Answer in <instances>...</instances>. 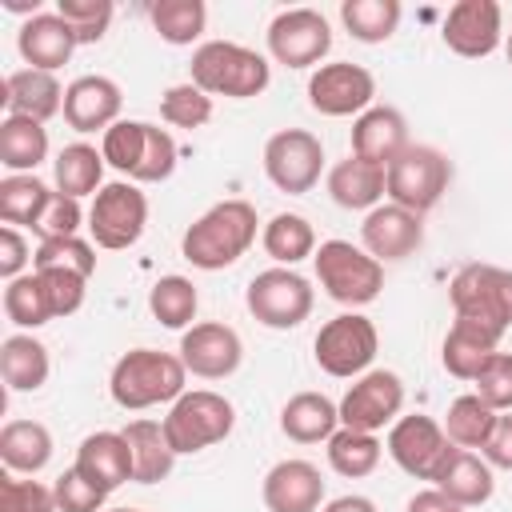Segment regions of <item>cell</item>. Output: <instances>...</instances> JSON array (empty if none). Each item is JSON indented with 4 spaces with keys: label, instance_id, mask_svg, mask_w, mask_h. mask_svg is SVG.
Returning <instances> with one entry per match:
<instances>
[{
    "label": "cell",
    "instance_id": "obj_1",
    "mask_svg": "<svg viewBox=\"0 0 512 512\" xmlns=\"http://www.w3.org/2000/svg\"><path fill=\"white\" fill-rule=\"evenodd\" d=\"M256 208L248 200H220L204 216H196L180 240V252L200 272L232 268L256 244Z\"/></svg>",
    "mask_w": 512,
    "mask_h": 512
},
{
    "label": "cell",
    "instance_id": "obj_2",
    "mask_svg": "<svg viewBox=\"0 0 512 512\" xmlns=\"http://www.w3.org/2000/svg\"><path fill=\"white\" fill-rule=\"evenodd\" d=\"M188 368L180 356L160 352V348H132L112 364L108 392L120 408L140 412L152 404H176L188 388Z\"/></svg>",
    "mask_w": 512,
    "mask_h": 512
},
{
    "label": "cell",
    "instance_id": "obj_3",
    "mask_svg": "<svg viewBox=\"0 0 512 512\" xmlns=\"http://www.w3.org/2000/svg\"><path fill=\"white\" fill-rule=\"evenodd\" d=\"M192 84L208 96H232V100H248L260 96L272 80V64L256 52L244 48L236 40H204L192 52Z\"/></svg>",
    "mask_w": 512,
    "mask_h": 512
},
{
    "label": "cell",
    "instance_id": "obj_4",
    "mask_svg": "<svg viewBox=\"0 0 512 512\" xmlns=\"http://www.w3.org/2000/svg\"><path fill=\"white\" fill-rule=\"evenodd\" d=\"M316 264V280L320 288L348 308L372 304L384 288V264L376 256H368L364 248H356L352 240H324L312 256Z\"/></svg>",
    "mask_w": 512,
    "mask_h": 512
},
{
    "label": "cell",
    "instance_id": "obj_5",
    "mask_svg": "<svg viewBox=\"0 0 512 512\" xmlns=\"http://www.w3.org/2000/svg\"><path fill=\"white\" fill-rule=\"evenodd\" d=\"M160 424H164V436H168L172 452L192 456V452H204V448L220 444L232 432L236 408H232V400H224L212 388H192L168 408V416Z\"/></svg>",
    "mask_w": 512,
    "mask_h": 512
},
{
    "label": "cell",
    "instance_id": "obj_6",
    "mask_svg": "<svg viewBox=\"0 0 512 512\" xmlns=\"http://www.w3.org/2000/svg\"><path fill=\"white\" fill-rule=\"evenodd\" d=\"M448 300L456 320H476L500 336L512 328V272L500 264H464L448 284Z\"/></svg>",
    "mask_w": 512,
    "mask_h": 512
},
{
    "label": "cell",
    "instance_id": "obj_7",
    "mask_svg": "<svg viewBox=\"0 0 512 512\" xmlns=\"http://www.w3.org/2000/svg\"><path fill=\"white\" fill-rule=\"evenodd\" d=\"M452 184V160L432 144H408L388 164V200L424 216L440 204V196Z\"/></svg>",
    "mask_w": 512,
    "mask_h": 512
},
{
    "label": "cell",
    "instance_id": "obj_8",
    "mask_svg": "<svg viewBox=\"0 0 512 512\" xmlns=\"http://www.w3.org/2000/svg\"><path fill=\"white\" fill-rule=\"evenodd\" d=\"M244 304L264 328L288 332V328H300L312 316L316 292H312L308 276H300L296 268L276 264V268H264V272L252 276V284L244 292Z\"/></svg>",
    "mask_w": 512,
    "mask_h": 512
},
{
    "label": "cell",
    "instance_id": "obj_9",
    "mask_svg": "<svg viewBox=\"0 0 512 512\" xmlns=\"http://www.w3.org/2000/svg\"><path fill=\"white\" fill-rule=\"evenodd\" d=\"M312 348H316V364H320L328 376L352 380V376H364L368 364L376 360L380 332H376V324H372L368 316H360V312H340V316H332V320L316 332Z\"/></svg>",
    "mask_w": 512,
    "mask_h": 512
},
{
    "label": "cell",
    "instance_id": "obj_10",
    "mask_svg": "<svg viewBox=\"0 0 512 512\" xmlns=\"http://www.w3.org/2000/svg\"><path fill=\"white\" fill-rule=\"evenodd\" d=\"M144 224H148V196L132 180H112L92 196L88 232L100 248L108 252L132 248L144 236Z\"/></svg>",
    "mask_w": 512,
    "mask_h": 512
},
{
    "label": "cell",
    "instance_id": "obj_11",
    "mask_svg": "<svg viewBox=\"0 0 512 512\" xmlns=\"http://www.w3.org/2000/svg\"><path fill=\"white\" fill-rule=\"evenodd\" d=\"M324 172V144L320 136H312L308 128H280L268 136L264 144V176L288 192V196H304L320 184Z\"/></svg>",
    "mask_w": 512,
    "mask_h": 512
},
{
    "label": "cell",
    "instance_id": "obj_12",
    "mask_svg": "<svg viewBox=\"0 0 512 512\" xmlns=\"http://www.w3.org/2000/svg\"><path fill=\"white\" fill-rule=\"evenodd\" d=\"M332 48V28L316 8H284L268 24V56L284 68H320Z\"/></svg>",
    "mask_w": 512,
    "mask_h": 512
},
{
    "label": "cell",
    "instance_id": "obj_13",
    "mask_svg": "<svg viewBox=\"0 0 512 512\" xmlns=\"http://www.w3.org/2000/svg\"><path fill=\"white\" fill-rule=\"evenodd\" d=\"M452 440L444 432V424H436L432 416L424 412H412V416H400L392 428H388V456L412 476V480H436L444 460L452 456Z\"/></svg>",
    "mask_w": 512,
    "mask_h": 512
},
{
    "label": "cell",
    "instance_id": "obj_14",
    "mask_svg": "<svg viewBox=\"0 0 512 512\" xmlns=\"http://www.w3.org/2000/svg\"><path fill=\"white\" fill-rule=\"evenodd\" d=\"M404 408V380L388 368H368L352 380V388L340 400V428L356 432H380L384 424H396Z\"/></svg>",
    "mask_w": 512,
    "mask_h": 512
},
{
    "label": "cell",
    "instance_id": "obj_15",
    "mask_svg": "<svg viewBox=\"0 0 512 512\" xmlns=\"http://www.w3.org/2000/svg\"><path fill=\"white\" fill-rule=\"evenodd\" d=\"M376 100V76L364 64L332 60L308 76V104L320 116H360Z\"/></svg>",
    "mask_w": 512,
    "mask_h": 512
},
{
    "label": "cell",
    "instance_id": "obj_16",
    "mask_svg": "<svg viewBox=\"0 0 512 512\" xmlns=\"http://www.w3.org/2000/svg\"><path fill=\"white\" fill-rule=\"evenodd\" d=\"M444 44L464 56V60H480L492 56L504 40V12L496 0H456L444 16Z\"/></svg>",
    "mask_w": 512,
    "mask_h": 512
},
{
    "label": "cell",
    "instance_id": "obj_17",
    "mask_svg": "<svg viewBox=\"0 0 512 512\" xmlns=\"http://www.w3.org/2000/svg\"><path fill=\"white\" fill-rule=\"evenodd\" d=\"M180 360L200 380H224V376H232L240 368L244 344H240L236 328H228L220 320H204V324L184 328V336H180Z\"/></svg>",
    "mask_w": 512,
    "mask_h": 512
},
{
    "label": "cell",
    "instance_id": "obj_18",
    "mask_svg": "<svg viewBox=\"0 0 512 512\" xmlns=\"http://www.w3.org/2000/svg\"><path fill=\"white\" fill-rule=\"evenodd\" d=\"M424 244V220L400 204H376L360 224V248L376 256L380 264L408 260Z\"/></svg>",
    "mask_w": 512,
    "mask_h": 512
},
{
    "label": "cell",
    "instance_id": "obj_19",
    "mask_svg": "<svg viewBox=\"0 0 512 512\" xmlns=\"http://www.w3.org/2000/svg\"><path fill=\"white\" fill-rule=\"evenodd\" d=\"M120 104V84L100 72L76 76L64 88V120L72 132H108L120 120Z\"/></svg>",
    "mask_w": 512,
    "mask_h": 512
},
{
    "label": "cell",
    "instance_id": "obj_20",
    "mask_svg": "<svg viewBox=\"0 0 512 512\" xmlns=\"http://www.w3.org/2000/svg\"><path fill=\"white\" fill-rule=\"evenodd\" d=\"M260 496L268 512H316L324 504V476L312 460H280L268 468Z\"/></svg>",
    "mask_w": 512,
    "mask_h": 512
},
{
    "label": "cell",
    "instance_id": "obj_21",
    "mask_svg": "<svg viewBox=\"0 0 512 512\" xmlns=\"http://www.w3.org/2000/svg\"><path fill=\"white\" fill-rule=\"evenodd\" d=\"M16 48L24 56L28 68H40V72H56L72 60V52L80 48L76 44V32L68 28V20L60 12H36L20 24L16 32Z\"/></svg>",
    "mask_w": 512,
    "mask_h": 512
},
{
    "label": "cell",
    "instance_id": "obj_22",
    "mask_svg": "<svg viewBox=\"0 0 512 512\" xmlns=\"http://www.w3.org/2000/svg\"><path fill=\"white\" fill-rule=\"evenodd\" d=\"M408 148V120L392 104H372L352 120V156L388 168Z\"/></svg>",
    "mask_w": 512,
    "mask_h": 512
},
{
    "label": "cell",
    "instance_id": "obj_23",
    "mask_svg": "<svg viewBox=\"0 0 512 512\" xmlns=\"http://www.w3.org/2000/svg\"><path fill=\"white\" fill-rule=\"evenodd\" d=\"M72 468L88 484H96L104 496H112L120 484L132 480V448L124 440V432H92L80 440Z\"/></svg>",
    "mask_w": 512,
    "mask_h": 512
},
{
    "label": "cell",
    "instance_id": "obj_24",
    "mask_svg": "<svg viewBox=\"0 0 512 512\" xmlns=\"http://www.w3.org/2000/svg\"><path fill=\"white\" fill-rule=\"evenodd\" d=\"M4 108L8 116H28V120H52L56 112H64V88L56 80V72H40V68H16L4 76Z\"/></svg>",
    "mask_w": 512,
    "mask_h": 512
},
{
    "label": "cell",
    "instance_id": "obj_25",
    "mask_svg": "<svg viewBox=\"0 0 512 512\" xmlns=\"http://www.w3.org/2000/svg\"><path fill=\"white\" fill-rule=\"evenodd\" d=\"M328 196L348 212H372L388 196V168L348 156L328 172Z\"/></svg>",
    "mask_w": 512,
    "mask_h": 512
},
{
    "label": "cell",
    "instance_id": "obj_26",
    "mask_svg": "<svg viewBox=\"0 0 512 512\" xmlns=\"http://www.w3.org/2000/svg\"><path fill=\"white\" fill-rule=\"evenodd\" d=\"M492 352H500V332L476 324V320H456L444 336L440 360L448 368V376L456 380H476L480 368L492 360Z\"/></svg>",
    "mask_w": 512,
    "mask_h": 512
},
{
    "label": "cell",
    "instance_id": "obj_27",
    "mask_svg": "<svg viewBox=\"0 0 512 512\" xmlns=\"http://www.w3.org/2000/svg\"><path fill=\"white\" fill-rule=\"evenodd\" d=\"M340 428V404H332L324 392H296L280 408V432L296 444H328Z\"/></svg>",
    "mask_w": 512,
    "mask_h": 512
},
{
    "label": "cell",
    "instance_id": "obj_28",
    "mask_svg": "<svg viewBox=\"0 0 512 512\" xmlns=\"http://www.w3.org/2000/svg\"><path fill=\"white\" fill-rule=\"evenodd\" d=\"M444 496H452L460 508H476V504H488L492 492H496V480H492V464L484 456H476L472 448H452V456L444 460L440 476L432 480Z\"/></svg>",
    "mask_w": 512,
    "mask_h": 512
},
{
    "label": "cell",
    "instance_id": "obj_29",
    "mask_svg": "<svg viewBox=\"0 0 512 512\" xmlns=\"http://www.w3.org/2000/svg\"><path fill=\"white\" fill-rule=\"evenodd\" d=\"M124 440L132 448V480L136 484H160L168 480L172 464H176V452L164 436V424L160 420H128L124 428Z\"/></svg>",
    "mask_w": 512,
    "mask_h": 512
},
{
    "label": "cell",
    "instance_id": "obj_30",
    "mask_svg": "<svg viewBox=\"0 0 512 512\" xmlns=\"http://www.w3.org/2000/svg\"><path fill=\"white\" fill-rule=\"evenodd\" d=\"M48 372H52V360H48V348L32 336V332H12L4 336L0 344V376L12 392H36L48 384Z\"/></svg>",
    "mask_w": 512,
    "mask_h": 512
},
{
    "label": "cell",
    "instance_id": "obj_31",
    "mask_svg": "<svg viewBox=\"0 0 512 512\" xmlns=\"http://www.w3.org/2000/svg\"><path fill=\"white\" fill-rule=\"evenodd\" d=\"M48 160V128L28 116H4L0 120V164L8 176L36 172Z\"/></svg>",
    "mask_w": 512,
    "mask_h": 512
},
{
    "label": "cell",
    "instance_id": "obj_32",
    "mask_svg": "<svg viewBox=\"0 0 512 512\" xmlns=\"http://www.w3.org/2000/svg\"><path fill=\"white\" fill-rule=\"evenodd\" d=\"M0 460L8 472L36 476L52 460V432L40 420H8L0 428Z\"/></svg>",
    "mask_w": 512,
    "mask_h": 512
},
{
    "label": "cell",
    "instance_id": "obj_33",
    "mask_svg": "<svg viewBox=\"0 0 512 512\" xmlns=\"http://www.w3.org/2000/svg\"><path fill=\"white\" fill-rule=\"evenodd\" d=\"M52 172H56V192H64L72 200L96 196L104 188V152L84 140L64 144L60 156L52 160Z\"/></svg>",
    "mask_w": 512,
    "mask_h": 512
},
{
    "label": "cell",
    "instance_id": "obj_34",
    "mask_svg": "<svg viewBox=\"0 0 512 512\" xmlns=\"http://www.w3.org/2000/svg\"><path fill=\"white\" fill-rule=\"evenodd\" d=\"M260 244H264V252H268L280 268H292V264L316 256V228H312L300 212H276V216L264 224Z\"/></svg>",
    "mask_w": 512,
    "mask_h": 512
},
{
    "label": "cell",
    "instance_id": "obj_35",
    "mask_svg": "<svg viewBox=\"0 0 512 512\" xmlns=\"http://www.w3.org/2000/svg\"><path fill=\"white\" fill-rule=\"evenodd\" d=\"M400 16H404L400 0H344L340 4V20L348 36L360 44H384L396 32Z\"/></svg>",
    "mask_w": 512,
    "mask_h": 512
},
{
    "label": "cell",
    "instance_id": "obj_36",
    "mask_svg": "<svg viewBox=\"0 0 512 512\" xmlns=\"http://www.w3.org/2000/svg\"><path fill=\"white\" fill-rule=\"evenodd\" d=\"M380 456H384V444L376 440V432L336 428L332 440H328V464H332V472H340L348 480L372 476L376 464H380Z\"/></svg>",
    "mask_w": 512,
    "mask_h": 512
},
{
    "label": "cell",
    "instance_id": "obj_37",
    "mask_svg": "<svg viewBox=\"0 0 512 512\" xmlns=\"http://www.w3.org/2000/svg\"><path fill=\"white\" fill-rule=\"evenodd\" d=\"M148 20L164 44L184 48V44L200 40V32L208 24V8H204V0H156L148 8Z\"/></svg>",
    "mask_w": 512,
    "mask_h": 512
},
{
    "label": "cell",
    "instance_id": "obj_38",
    "mask_svg": "<svg viewBox=\"0 0 512 512\" xmlns=\"http://www.w3.org/2000/svg\"><path fill=\"white\" fill-rule=\"evenodd\" d=\"M496 416L500 412H492L476 392H468V396H456L448 404L444 432H448V440L456 448H484L488 436H492V428H496Z\"/></svg>",
    "mask_w": 512,
    "mask_h": 512
},
{
    "label": "cell",
    "instance_id": "obj_39",
    "mask_svg": "<svg viewBox=\"0 0 512 512\" xmlns=\"http://www.w3.org/2000/svg\"><path fill=\"white\" fill-rule=\"evenodd\" d=\"M196 308H200V296L188 276H160L148 292V312L164 328H192Z\"/></svg>",
    "mask_w": 512,
    "mask_h": 512
},
{
    "label": "cell",
    "instance_id": "obj_40",
    "mask_svg": "<svg viewBox=\"0 0 512 512\" xmlns=\"http://www.w3.org/2000/svg\"><path fill=\"white\" fill-rule=\"evenodd\" d=\"M4 316L16 328H40V324L56 320L52 300L44 292V280L36 272H24V276L8 280V288H4Z\"/></svg>",
    "mask_w": 512,
    "mask_h": 512
},
{
    "label": "cell",
    "instance_id": "obj_41",
    "mask_svg": "<svg viewBox=\"0 0 512 512\" xmlns=\"http://www.w3.org/2000/svg\"><path fill=\"white\" fill-rule=\"evenodd\" d=\"M48 196H52V188L44 184V180H36L32 172H24V176H4L0 180V220L4 224H36V216L44 212V204H48Z\"/></svg>",
    "mask_w": 512,
    "mask_h": 512
},
{
    "label": "cell",
    "instance_id": "obj_42",
    "mask_svg": "<svg viewBox=\"0 0 512 512\" xmlns=\"http://www.w3.org/2000/svg\"><path fill=\"white\" fill-rule=\"evenodd\" d=\"M160 120L172 128H204L212 120V96L200 92L192 80L188 84H172L160 96Z\"/></svg>",
    "mask_w": 512,
    "mask_h": 512
},
{
    "label": "cell",
    "instance_id": "obj_43",
    "mask_svg": "<svg viewBox=\"0 0 512 512\" xmlns=\"http://www.w3.org/2000/svg\"><path fill=\"white\" fill-rule=\"evenodd\" d=\"M32 268H64L76 272L84 280H92L96 272V248L80 236H64V240H40V248L32 252Z\"/></svg>",
    "mask_w": 512,
    "mask_h": 512
},
{
    "label": "cell",
    "instance_id": "obj_44",
    "mask_svg": "<svg viewBox=\"0 0 512 512\" xmlns=\"http://www.w3.org/2000/svg\"><path fill=\"white\" fill-rule=\"evenodd\" d=\"M144 128L148 120H116L104 140H100V152H104V164H112L116 172H124L132 180L136 164H140V152H144Z\"/></svg>",
    "mask_w": 512,
    "mask_h": 512
},
{
    "label": "cell",
    "instance_id": "obj_45",
    "mask_svg": "<svg viewBox=\"0 0 512 512\" xmlns=\"http://www.w3.org/2000/svg\"><path fill=\"white\" fill-rule=\"evenodd\" d=\"M56 12L76 32V44H100L112 24V0H56Z\"/></svg>",
    "mask_w": 512,
    "mask_h": 512
},
{
    "label": "cell",
    "instance_id": "obj_46",
    "mask_svg": "<svg viewBox=\"0 0 512 512\" xmlns=\"http://www.w3.org/2000/svg\"><path fill=\"white\" fill-rule=\"evenodd\" d=\"M176 156H180L176 140L164 128L148 124L144 128V152H140V164L132 172V184H160V180H168L176 172Z\"/></svg>",
    "mask_w": 512,
    "mask_h": 512
},
{
    "label": "cell",
    "instance_id": "obj_47",
    "mask_svg": "<svg viewBox=\"0 0 512 512\" xmlns=\"http://www.w3.org/2000/svg\"><path fill=\"white\" fill-rule=\"evenodd\" d=\"M0 512H60L56 492L40 480H20L16 472L0 476Z\"/></svg>",
    "mask_w": 512,
    "mask_h": 512
},
{
    "label": "cell",
    "instance_id": "obj_48",
    "mask_svg": "<svg viewBox=\"0 0 512 512\" xmlns=\"http://www.w3.org/2000/svg\"><path fill=\"white\" fill-rule=\"evenodd\" d=\"M80 224H84L80 200H72V196H64V192H52L48 204H44V212L36 216L32 232H36L40 240H64V236H76Z\"/></svg>",
    "mask_w": 512,
    "mask_h": 512
},
{
    "label": "cell",
    "instance_id": "obj_49",
    "mask_svg": "<svg viewBox=\"0 0 512 512\" xmlns=\"http://www.w3.org/2000/svg\"><path fill=\"white\" fill-rule=\"evenodd\" d=\"M472 384H476V396L492 412H512V356L508 352H492V360L480 368Z\"/></svg>",
    "mask_w": 512,
    "mask_h": 512
},
{
    "label": "cell",
    "instance_id": "obj_50",
    "mask_svg": "<svg viewBox=\"0 0 512 512\" xmlns=\"http://www.w3.org/2000/svg\"><path fill=\"white\" fill-rule=\"evenodd\" d=\"M32 272L44 280V292H48L56 316H72L84 304V292H88V280L84 276L64 272V268H32Z\"/></svg>",
    "mask_w": 512,
    "mask_h": 512
},
{
    "label": "cell",
    "instance_id": "obj_51",
    "mask_svg": "<svg viewBox=\"0 0 512 512\" xmlns=\"http://www.w3.org/2000/svg\"><path fill=\"white\" fill-rule=\"evenodd\" d=\"M52 492H56V508H60V512H100L104 500H108V496H104L96 484H88L76 468L60 472L56 484H52Z\"/></svg>",
    "mask_w": 512,
    "mask_h": 512
},
{
    "label": "cell",
    "instance_id": "obj_52",
    "mask_svg": "<svg viewBox=\"0 0 512 512\" xmlns=\"http://www.w3.org/2000/svg\"><path fill=\"white\" fill-rule=\"evenodd\" d=\"M28 260H32V256H28V240L20 236V228L4 224V228H0V276H4V280L24 276Z\"/></svg>",
    "mask_w": 512,
    "mask_h": 512
},
{
    "label": "cell",
    "instance_id": "obj_53",
    "mask_svg": "<svg viewBox=\"0 0 512 512\" xmlns=\"http://www.w3.org/2000/svg\"><path fill=\"white\" fill-rule=\"evenodd\" d=\"M484 452V460L492 464V468H508L512 472V416H496V428H492V436H488V444L480 448Z\"/></svg>",
    "mask_w": 512,
    "mask_h": 512
},
{
    "label": "cell",
    "instance_id": "obj_54",
    "mask_svg": "<svg viewBox=\"0 0 512 512\" xmlns=\"http://www.w3.org/2000/svg\"><path fill=\"white\" fill-rule=\"evenodd\" d=\"M404 512H464V508H460L452 496H444V492L432 484V488H420V492H412Z\"/></svg>",
    "mask_w": 512,
    "mask_h": 512
},
{
    "label": "cell",
    "instance_id": "obj_55",
    "mask_svg": "<svg viewBox=\"0 0 512 512\" xmlns=\"http://www.w3.org/2000/svg\"><path fill=\"white\" fill-rule=\"evenodd\" d=\"M320 512H376V504H372L368 496H356V492H348V496H336V500H328Z\"/></svg>",
    "mask_w": 512,
    "mask_h": 512
},
{
    "label": "cell",
    "instance_id": "obj_56",
    "mask_svg": "<svg viewBox=\"0 0 512 512\" xmlns=\"http://www.w3.org/2000/svg\"><path fill=\"white\" fill-rule=\"evenodd\" d=\"M4 8H8V12H28V16H36V12H40V0H4Z\"/></svg>",
    "mask_w": 512,
    "mask_h": 512
},
{
    "label": "cell",
    "instance_id": "obj_57",
    "mask_svg": "<svg viewBox=\"0 0 512 512\" xmlns=\"http://www.w3.org/2000/svg\"><path fill=\"white\" fill-rule=\"evenodd\" d=\"M504 52H508V64H512V32H508V40H504Z\"/></svg>",
    "mask_w": 512,
    "mask_h": 512
},
{
    "label": "cell",
    "instance_id": "obj_58",
    "mask_svg": "<svg viewBox=\"0 0 512 512\" xmlns=\"http://www.w3.org/2000/svg\"><path fill=\"white\" fill-rule=\"evenodd\" d=\"M108 512H140V508H108Z\"/></svg>",
    "mask_w": 512,
    "mask_h": 512
}]
</instances>
